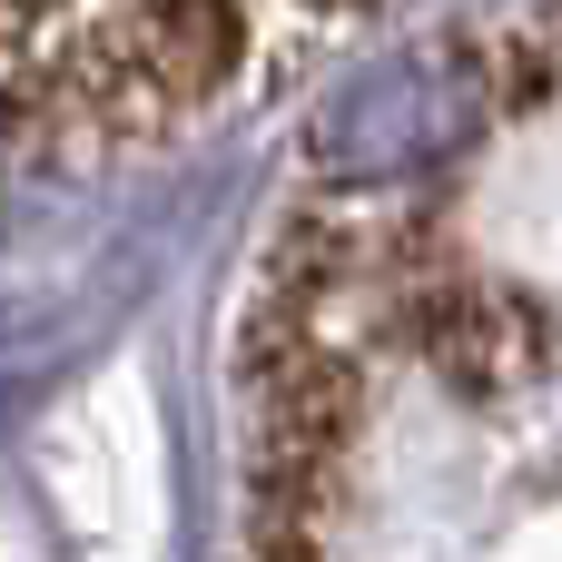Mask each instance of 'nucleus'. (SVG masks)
<instances>
[{"instance_id":"7ed1b4c3","label":"nucleus","mask_w":562,"mask_h":562,"mask_svg":"<svg viewBox=\"0 0 562 562\" xmlns=\"http://www.w3.org/2000/svg\"><path fill=\"white\" fill-rule=\"evenodd\" d=\"M336 10H346V0H336Z\"/></svg>"},{"instance_id":"f03ea898","label":"nucleus","mask_w":562,"mask_h":562,"mask_svg":"<svg viewBox=\"0 0 562 562\" xmlns=\"http://www.w3.org/2000/svg\"><path fill=\"white\" fill-rule=\"evenodd\" d=\"M425 346L464 385H514V375H533L543 326H533V306L514 286H435L425 296Z\"/></svg>"},{"instance_id":"f257e3e1","label":"nucleus","mask_w":562,"mask_h":562,"mask_svg":"<svg viewBox=\"0 0 562 562\" xmlns=\"http://www.w3.org/2000/svg\"><path fill=\"white\" fill-rule=\"evenodd\" d=\"M237 0H138L128 20H109L79 59H69V79H59V109H79L89 128H158V119H178V109H198V99H217L227 89V69H237Z\"/></svg>"}]
</instances>
